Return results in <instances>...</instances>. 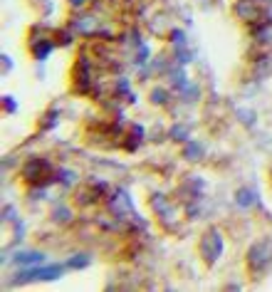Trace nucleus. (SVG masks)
Segmentation results:
<instances>
[{"label":"nucleus","mask_w":272,"mask_h":292,"mask_svg":"<svg viewBox=\"0 0 272 292\" xmlns=\"http://www.w3.org/2000/svg\"><path fill=\"white\" fill-rule=\"evenodd\" d=\"M57 169L52 166V161L50 159H45V156H32L28 159L25 164H23V169H20V176H23V181L28 183V186H35V188H45L47 183H52V181H57Z\"/></svg>","instance_id":"nucleus-1"},{"label":"nucleus","mask_w":272,"mask_h":292,"mask_svg":"<svg viewBox=\"0 0 272 292\" xmlns=\"http://www.w3.org/2000/svg\"><path fill=\"white\" fill-rule=\"evenodd\" d=\"M245 265L252 277H262L272 267V238H260L257 243H252L245 255Z\"/></svg>","instance_id":"nucleus-2"},{"label":"nucleus","mask_w":272,"mask_h":292,"mask_svg":"<svg viewBox=\"0 0 272 292\" xmlns=\"http://www.w3.org/2000/svg\"><path fill=\"white\" fill-rule=\"evenodd\" d=\"M55 37H60V32L57 30H50L45 28V25H35L30 30V35H28V47H30L32 57L35 59H47V55L55 50V45L60 42V40H55Z\"/></svg>","instance_id":"nucleus-3"},{"label":"nucleus","mask_w":272,"mask_h":292,"mask_svg":"<svg viewBox=\"0 0 272 292\" xmlns=\"http://www.w3.org/2000/svg\"><path fill=\"white\" fill-rule=\"evenodd\" d=\"M198 253L206 265H215L223 255V233L218 228H208L198 240Z\"/></svg>","instance_id":"nucleus-4"},{"label":"nucleus","mask_w":272,"mask_h":292,"mask_svg":"<svg viewBox=\"0 0 272 292\" xmlns=\"http://www.w3.org/2000/svg\"><path fill=\"white\" fill-rule=\"evenodd\" d=\"M107 198V183L104 181H87L74 191V203L79 208H94Z\"/></svg>","instance_id":"nucleus-5"},{"label":"nucleus","mask_w":272,"mask_h":292,"mask_svg":"<svg viewBox=\"0 0 272 292\" xmlns=\"http://www.w3.org/2000/svg\"><path fill=\"white\" fill-rule=\"evenodd\" d=\"M235 15L240 18L242 23H247V25H257V23H265V20H272L270 13L257 3V0H238L235 3Z\"/></svg>","instance_id":"nucleus-6"},{"label":"nucleus","mask_w":272,"mask_h":292,"mask_svg":"<svg viewBox=\"0 0 272 292\" xmlns=\"http://www.w3.org/2000/svg\"><path fill=\"white\" fill-rule=\"evenodd\" d=\"M107 205H109V210L114 213V218H119V221H134V218H136L134 203H131V198H129L126 191H117L112 198H107Z\"/></svg>","instance_id":"nucleus-7"},{"label":"nucleus","mask_w":272,"mask_h":292,"mask_svg":"<svg viewBox=\"0 0 272 292\" xmlns=\"http://www.w3.org/2000/svg\"><path fill=\"white\" fill-rule=\"evenodd\" d=\"M62 275V265H52V267H35V270H28L23 275L20 282H35V280H55Z\"/></svg>","instance_id":"nucleus-8"},{"label":"nucleus","mask_w":272,"mask_h":292,"mask_svg":"<svg viewBox=\"0 0 272 292\" xmlns=\"http://www.w3.org/2000/svg\"><path fill=\"white\" fill-rule=\"evenodd\" d=\"M72 28L77 30L79 35H84V37H94V35H99V32H102V20L84 15V18H77V20L72 23Z\"/></svg>","instance_id":"nucleus-9"},{"label":"nucleus","mask_w":272,"mask_h":292,"mask_svg":"<svg viewBox=\"0 0 272 292\" xmlns=\"http://www.w3.org/2000/svg\"><path fill=\"white\" fill-rule=\"evenodd\" d=\"M235 203L240 205V208H252V205L257 203V193L252 188H238L235 191Z\"/></svg>","instance_id":"nucleus-10"},{"label":"nucleus","mask_w":272,"mask_h":292,"mask_svg":"<svg viewBox=\"0 0 272 292\" xmlns=\"http://www.w3.org/2000/svg\"><path fill=\"white\" fill-rule=\"evenodd\" d=\"M42 258H45L42 253H35V250H23V253H18V255H15V263L30 267V265H40V263H42Z\"/></svg>","instance_id":"nucleus-11"},{"label":"nucleus","mask_w":272,"mask_h":292,"mask_svg":"<svg viewBox=\"0 0 272 292\" xmlns=\"http://www.w3.org/2000/svg\"><path fill=\"white\" fill-rule=\"evenodd\" d=\"M203 156V146L198 144V141H188L186 149H183V159H188V161H198Z\"/></svg>","instance_id":"nucleus-12"},{"label":"nucleus","mask_w":272,"mask_h":292,"mask_svg":"<svg viewBox=\"0 0 272 292\" xmlns=\"http://www.w3.org/2000/svg\"><path fill=\"white\" fill-rule=\"evenodd\" d=\"M151 102L153 104H161V107H166L168 104V92L166 89H151Z\"/></svg>","instance_id":"nucleus-13"},{"label":"nucleus","mask_w":272,"mask_h":292,"mask_svg":"<svg viewBox=\"0 0 272 292\" xmlns=\"http://www.w3.org/2000/svg\"><path fill=\"white\" fill-rule=\"evenodd\" d=\"M89 265V255H72V260L67 263V267H87Z\"/></svg>","instance_id":"nucleus-14"},{"label":"nucleus","mask_w":272,"mask_h":292,"mask_svg":"<svg viewBox=\"0 0 272 292\" xmlns=\"http://www.w3.org/2000/svg\"><path fill=\"white\" fill-rule=\"evenodd\" d=\"M168 37H171V45H176V47H186V35H183L181 30H171V32H168Z\"/></svg>","instance_id":"nucleus-15"},{"label":"nucleus","mask_w":272,"mask_h":292,"mask_svg":"<svg viewBox=\"0 0 272 292\" xmlns=\"http://www.w3.org/2000/svg\"><path fill=\"white\" fill-rule=\"evenodd\" d=\"M60 178H62L64 186H72V183L77 181V176L72 174V171H60V174H57V181H60Z\"/></svg>","instance_id":"nucleus-16"},{"label":"nucleus","mask_w":272,"mask_h":292,"mask_svg":"<svg viewBox=\"0 0 272 292\" xmlns=\"http://www.w3.org/2000/svg\"><path fill=\"white\" fill-rule=\"evenodd\" d=\"M3 107H5V112H8V114H13V112L18 109V104H15V99H13V97H3Z\"/></svg>","instance_id":"nucleus-17"},{"label":"nucleus","mask_w":272,"mask_h":292,"mask_svg":"<svg viewBox=\"0 0 272 292\" xmlns=\"http://www.w3.org/2000/svg\"><path fill=\"white\" fill-rule=\"evenodd\" d=\"M171 136H178L181 141H186V136H188V129H186V126H173V129H171Z\"/></svg>","instance_id":"nucleus-18"},{"label":"nucleus","mask_w":272,"mask_h":292,"mask_svg":"<svg viewBox=\"0 0 272 292\" xmlns=\"http://www.w3.org/2000/svg\"><path fill=\"white\" fill-rule=\"evenodd\" d=\"M89 5V0H69V8H74V10H84Z\"/></svg>","instance_id":"nucleus-19"},{"label":"nucleus","mask_w":272,"mask_h":292,"mask_svg":"<svg viewBox=\"0 0 272 292\" xmlns=\"http://www.w3.org/2000/svg\"><path fill=\"white\" fill-rule=\"evenodd\" d=\"M55 117H57V109H52V112H47V114H45V126H47V129L55 124Z\"/></svg>","instance_id":"nucleus-20"},{"label":"nucleus","mask_w":272,"mask_h":292,"mask_svg":"<svg viewBox=\"0 0 272 292\" xmlns=\"http://www.w3.org/2000/svg\"><path fill=\"white\" fill-rule=\"evenodd\" d=\"M238 117H242L245 124H252V112H245V109H238Z\"/></svg>","instance_id":"nucleus-21"}]
</instances>
